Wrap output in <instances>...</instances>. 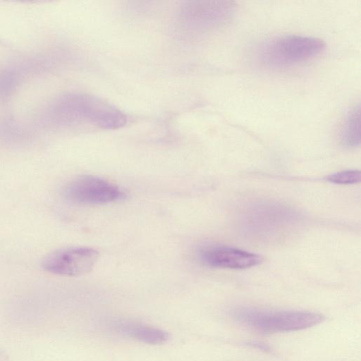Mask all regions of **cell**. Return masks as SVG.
I'll use <instances>...</instances> for the list:
<instances>
[{
  "label": "cell",
  "mask_w": 361,
  "mask_h": 361,
  "mask_svg": "<svg viewBox=\"0 0 361 361\" xmlns=\"http://www.w3.org/2000/svg\"><path fill=\"white\" fill-rule=\"evenodd\" d=\"M236 4L231 1H188L176 16L178 33L185 37L204 35L225 26L233 18Z\"/></svg>",
  "instance_id": "3"
},
{
  "label": "cell",
  "mask_w": 361,
  "mask_h": 361,
  "mask_svg": "<svg viewBox=\"0 0 361 361\" xmlns=\"http://www.w3.org/2000/svg\"><path fill=\"white\" fill-rule=\"evenodd\" d=\"M360 106L354 105L347 113L339 132L341 144L347 148H355L360 144Z\"/></svg>",
  "instance_id": "8"
},
{
  "label": "cell",
  "mask_w": 361,
  "mask_h": 361,
  "mask_svg": "<svg viewBox=\"0 0 361 361\" xmlns=\"http://www.w3.org/2000/svg\"><path fill=\"white\" fill-rule=\"evenodd\" d=\"M200 261L213 268L244 269L259 264L261 255L238 248L224 245H209L202 247L197 253Z\"/></svg>",
  "instance_id": "7"
},
{
  "label": "cell",
  "mask_w": 361,
  "mask_h": 361,
  "mask_svg": "<svg viewBox=\"0 0 361 361\" xmlns=\"http://www.w3.org/2000/svg\"><path fill=\"white\" fill-rule=\"evenodd\" d=\"M326 48L321 39L305 35H284L264 42L258 49V59L271 69L293 67L319 56Z\"/></svg>",
  "instance_id": "2"
},
{
  "label": "cell",
  "mask_w": 361,
  "mask_h": 361,
  "mask_svg": "<svg viewBox=\"0 0 361 361\" xmlns=\"http://www.w3.org/2000/svg\"><path fill=\"white\" fill-rule=\"evenodd\" d=\"M120 327L130 337L147 344H162L169 338L166 331L158 328L137 324H123Z\"/></svg>",
  "instance_id": "9"
},
{
  "label": "cell",
  "mask_w": 361,
  "mask_h": 361,
  "mask_svg": "<svg viewBox=\"0 0 361 361\" xmlns=\"http://www.w3.org/2000/svg\"><path fill=\"white\" fill-rule=\"evenodd\" d=\"M4 359L3 355H1L0 354V361H4Z\"/></svg>",
  "instance_id": "11"
},
{
  "label": "cell",
  "mask_w": 361,
  "mask_h": 361,
  "mask_svg": "<svg viewBox=\"0 0 361 361\" xmlns=\"http://www.w3.org/2000/svg\"><path fill=\"white\" fill-rule=\"evenodd\" d=\"M98 258L99 252L93 248L68 247L47 255L42 262V267L53 274L77 276L90 272Z\"/></svg>",
  "instance_id": "6"
},
{
  "label": "cell",
  "mask_w": 361,
  "mask_h": 361,
  "mask_svg": "<svg viewBox=\"0 0 361 361\" xmlns=\"http://www.w3.org/2000/svg\"><path fill=\"white\" fill-rule=\"evenodd\" d=\"M68 201L80 204H103L122 200L124 192L116 185L90 175L78 176L68 181L62 189Z\"/></svg>",
  "instance_id": "5"
},
{
  "label": "cell",
  "mask_w": 361,
  "mask_h": 361,
  "mask_svg": "<svg viewBox=\"0 0 361 361\" xmlns=\"http://www.w3.org/2000/svg\"><path fill=\"white\" fill-rule=\"evenodd\" d=\"M360 171L357 170H346L329 175L327 180L335 184L348 185L360 183Z\"/></svg>",
  "instance_id": "10"
},
{
  "label": "cell",
  "mask_w": 361,
  "mask_h": 361,
  "mask_svg": "<svg viewBox=\"0 0 361 361\" xmlns=\"http://www.w3.org/2000/svg\"><path fill=\"white\" fill-rule=\"evenodd\" d=\"M48 120L57 126L89 123L102 129L114 130L125 126L127 115L98 97L71 92L59 97L48 109Z\"/></svg>",
  "instance_id": "1"
},
{
  "label": "cell",
  "mask_w": 361,
  "mask_h": 361,
  "mask_svg": "<svg viewBox=\"0 0 361 361\" xmlns=\"http://www.w3.org/2000/svg\"><path fill=\"white\" fill-rule=\"evenodd\" d=\"M233 316L238 322L264 334L288 332L314 326L324 320L319 313L306 311H264L238 308Z\"/></svg>",
  "instance_id": "4"
}]
</instances>
